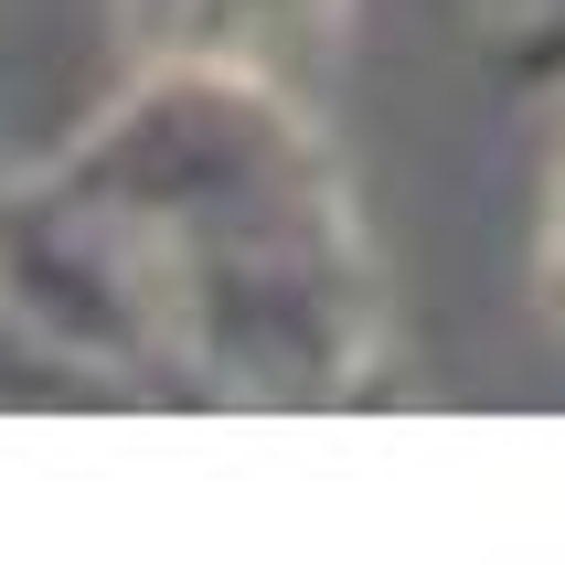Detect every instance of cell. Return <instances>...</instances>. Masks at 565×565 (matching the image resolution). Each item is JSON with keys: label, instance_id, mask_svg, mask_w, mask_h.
I'll return each instance as SVG.
<instances>
[{"label": "cell", "instance_id": "cell-1", "mask_svg": "<svg viewBox=\"0 0 565 565\" xmlns=\"http://www.w3.org/2000/svg\"><path fill=\"white\" fill-rule=\"evenodd\" d=\"M0 310L86 406H352L384 384V267L320 107L139 64L64 150L0 171Z\"/></svg>", "mask_w": 565, "mask_h": 565}, {"label": "cell", "instance_id": "cell-2", "mask_svg": "<svg viewBox=\"0 0 565 565\" xmlns=\"http://www.w3.org/2000/svg\"><path fill=\"white\" fill-rule=\"evenodd\" d=\"M352 11L363 0H107L118 64H203V75H256V86L320 107L342 75Z\"/></svg>", "mask_w": 565, "mask_h": 565}, {"label": "cell", "instance_id": "cell-3", "mask_svg": "<svg viewBox=\"0 0 565 565\" xmlns=\"http://www.w3.org/2000/svg\"><path fill=\"white\" fill-rule=\"evenodd\" d=\"M534 288H544V320L565 331V107H555V182H544V256H534Z\"/></svg>", "mask_w": 565, "mask_h": 565}, {"label": "cell", "instance_id": "cell-4", "mask_svg": "<svg viewBox=\"0 0 565 565\" xmlns=\"http://www.w3.org/2000/svg\"><path fill=\"white\" fill-rule=\"evenodd\" d=\"M491 22H523V32H544V22H565V0H480Z\"/></svg>", "mask_w": 565, "mask_h": 565}, {"label": "cell", "instance_id": "cell-5", "mask_svg": "<svg viewBox=\"0 0 565 565\" xmlns=\"http://www.w3.org/2000/svg\"><path fill=\"white\" fill-rule=\"evenodd\" d=\"M0 171H11V160H0Z\"/></svg>", "mask_w": 565, "mask_h": 565}]
</instances>
